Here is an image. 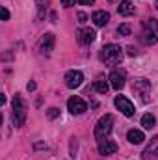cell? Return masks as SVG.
I'll return each mask as SVG.
<instances>
[{
    "label": "cell",
    "instance_id": "cell-1",
    "mask_svg": "<svg viewBox=\"0 0 158 160\" xmlns=\"http://www.w3.org/2000/svg\"><path fill=\"white\" fill-rule=\"evenodd\" d=\"M101 58L108 65H117L119 62L123 60V48L119 45H114V43L104 45L102 47V52H101Z\"/></svg>",
    "mask_w": 158,
    "mask_h": 160
},
{
    "label": "cell",
    "instance_id": "cell-2",
    "mask_svg": "<svg viewBox=\"0 0 158 160\" xmlns=\"http://www.w3.org/2000/svg\"><path fill=\"white\" fill-rule=\"evenodd\" d=\"M141 28H143V39L149 45H155L158 41V21L156 19H145L141 22Z\"/></svg>",
    "mask_w": 158,
    "mask_h": 160
},
{
    "label": "cell",
    "instance_id": "cell-3",
    "mask_svg": "<svg viewBox=\"0 0 158 160\" xmlns=\"http://www.w3.org/2000/svg\"><path fill=\"white\" fill-rule=\"evenodd\" d=\"M11 119L15 127H22L24 121H26V106L22 102V99L19 95H15L13 99V112H11Z\"/></svg>",
    "mask_w": 158,
    "mask_h": 160
},
{
    "label": "cell",
    "instance_id": "cell-4",
    "mask_svg": "<svg viewBox=\"0 0 158 160\" xmlns=\"http://www.w3.org/2000/svg\"><path fill=\"white\" fill-rule=\"evenodd\" d=\"M112 125H114V116H110V114H106V116H102L99 123L95 125V138L101 142V140H104V138H108V134H110V130H112Z\"/></svg>",
    "mask_w": 158,
    "mask_h": 160
},
{
    "label": "cell",
    "instance_id": "cell-5",
    "mask_svg": "<svg viewBox=\"0 0 158 160\" xmlns=\"http://www.w3.org/2000/svg\"><path fill=\"white\" fill-rule=\"evenodd\" d=\"M132 89H134V93H136V95H140L141 102H147V101H149V89H151V84H149V80H145V78L134 80V86H132Z\"/></svg>",
    "mask_w": 158,
    "mask_h": 160
},
{
    "label": "cell",
    "instance_id": "cell-6",
    "mask_svg": "<svg viewBox=\"0 0 158 160\" xmlns=\"http://www.w3.org/2000/svg\"><path fill=\"white\" fill-rule=\"evenodd\" d=\"M114 102H116V106H117L119 110H121V112L126 116V118H132V116L136 114V108H134V104H132V102H130V101H128L125 95H117Z\"/></svg>",
    "mask_w": 158,
    "mask_h": 160
},
{
    "label": "cell",
    "instance_id": "cell-7",
    "mask_svg": "<svg viewBox=\"0 0 158 160\" xmlns=\"http://www.w3.org/2000/svg\"><path fill=\"white\" fill-rule=\"evenodd\" d=\"M67 108H69V112H71L73 116H80V114H84V112L87 110V104H86V101H82L80 97H71V99L67 101Z\"/></svg>",
    "mask_w": 158,
    "mask_h": 160
},
{
    "label": "cell",
    "instance_id": "cell-8",
    "mask_svg": "<svg viewBox=\"0 0 158 160\" xmlns=\"http://www.w3.org/2000/svg\"><path fill=\"white\" fill-rule=\"evenodd\" d=\"M116 151H117V143H116L114 140L104 138V140H101V142H99V153H101V155L108 157V155H114Z\"/></svg>",
    "mask_w": 158,
    "mask_h": 160
},
{
    "label": "cell",
    "instance_id": "cell-9",
    "mask_svg": "<svg viewBox=\"0 0 158 160\" xmlns=\"http://www.w3.org/2000/svg\"><path fill=\"white\" fill-rule=\"evenodd\" d=\"M82 80H84V75L80 71H69L65 75V86L69 89H75V88H78L80 84H82Z\"/></svg>",
    "mask_w": 158,
    "mask_h": 160
},
{
    "label": "cell",
    "instance_id": "cell-10",
    "mask_svg": "<svg viewBox=\"0 0 158 160\" xmlns=\"http://www.w3.org/2000/svg\"><path fill=\"white\" fill-rule=\"evenodd\" d=\"M77 38H78V43H82V45H89V43L95 41L97 34H95L93 28H80L78 32H77Z\"/></svg>",
    "mask_w": 158,
    "mask_h": 160
},
{
    "label": "cell",
    "instance_id": "cell-11",
    "mask_svg": "<svg viewBox=\"0 0 158 160\" xmlns=\"http://www.w3.org/2000/svg\"><path fill=\"white\" fill-rule=\"evenodd\" d=\"M108 80H110V86H112L116 91H119V89L125 88V73H123V71H112L110 77H108Z\"/></svg>",
    "mask_w": 158,
    "mask_h": 160
},
{
    "label": "cell",
    "instance_id": "cell-12",
    "mask_svg": "<svg viewBox=\"0 0 158 160\" xmlns=\"http://www.w3.org/2000/svg\"><path fill=\"white\" fill-rule=\"evenodd\" d=\"M126 140H128L132 145H140V143H143L145 136H143V132H141V130H138V128H130V130H128V134H126Z\"/></svg>",
    "mask_w": 158,
    "mask_h": 160
},
{
    "label": "cell",
    "instance_id": "cell-13",
    "mask_svg": "<svg viewBox=\"0 0 158 160\" xmlns=\"http://www.w3.org/2000/svg\"><path fill=\"white\" fill-rule=\"evenodd\" d=\"M91 21L95 22V26H106L108 21H110V13H106V11H95L93 17H91Z\"/></svg>",
    "mask_w": 158,
    "mask_h": 160
},
{
    "label": "cell",
    "instance_id": "cell-14",
    "mask_svg": "<svg viewBox=\"0 0 158 160\" xmlns=\"http://www.w3.org/2000/svg\"><path fill=\"white\" fill-rule=\"evenodd\" d=\"M117 11H119V15H123V17H128V15H134L136 8H134V4H132L130 0H123V2L119 4Z\"/></svg>",
    "mask_w": 158,
    "mask_h": 160
},
{
    "label": "cell",
    "instance_id": "cell-15",
    "mask_svg": "<svg viewBox=\"0 0 158 160\" xmlns=\"http://www.w3.org/2000/svg\"><path fill=\"white\" fill-rule=\"evenodd\" d=\"M54 43H56V38H54V34H45L43 36V39H41V50L43 52H50L52 48H54Z\"/></svg>",
    "mask_w": 158,
    "mask_h": 160
},
{
    "label": "cell",
    "instance_id": "cell-16",
    "mask_svg": "<svg viewBox=\"0 0 158 160\" xmlns=\"http://www.w3.org/2000/svg\"><path fill=\"white\" fill-rule=\"evenodd\" d=\"M108 88H110V86H108V82H106V80H97V82H95V91H97V93H101V95H106Z\"/></svg>",
    "mask_w": 158,
    "mask_h": 160
},
{
    "label": "cell",
    "instance_id": "cell-17",
    "mask_svg": "<svg viewBox=\"0 0 158 160\" xmlns=\"http://www.w3.org/2000/svg\"><path fill=\"white\" fill-rule=\"evenodd\" d=\"M141 125L151 130V128L155 127V116H153V114H145V116L141 118Z\"/></svg>",
    "mask_w": 158,
    "mask_h": 160
},
{
    "label": "cell",
    "instance_id": "cell-18",
    "mask_svg": "<svg viewBox=\"0 0 158 160\" xmlns=\"http://www.w3.org/2000/svg\"><path fill=\"white\" fill-rule=\"evenodd\" d=\"M117 36H121V38L130 36V26H128V24H119L117 26Z\"/></svg>",
    "mask_w": 158,
    "mask_h": 160
},
{
    "label": "cell",
    "instance_id": "cell-19",
    "mask_svg": "<svg viewBox=\"0 0 158 160\" xmlns=\"http://www.w3.org/2000/svg\"><path fill=\"white\" fill-rule=\"evenodd\" d=\"M58 116H60V110H58V108H50V110H48V118H50V119H54V118H58Z\"/></svg>",
    "mask_w": 158,
    "mask_h": 160
},
{
    "label": "cell",
    "instance_id": "cell-20",
    "mask_svg": "<svg viewBox=\"0 0 158 160\" xmlns=\"http://www.w3.org/2000/svg\"><path fill=\"white\" fill-rule=\"evenodd\" d=\"M75 2L77 0H62V6L63 8H71V6H75Z\"/></svg>",
    "mask_w": 158,
    "mask_h": 160
},
{
    "label": "cell",
    "instance_id": "cell-21",
    "mask_svg": "<svg viewBox=\"0 0 158 160\" xmlns=\"http://www.w3.org/2000/svg\"><path fill=\"white\" fill-rule=\"evenodd\" d=\"M9 19V11L6 8H2V21H7Z\"/></svg>",
    "mask_w": 158,
    "mask_h": 160
},
{
    "label": "cell",
    "instance_id": "cell-22",
    "mask_svg": "<svg viewBox=\"0 0 158 160\" xmlns=\"http://www.w3.org/2000/svg\"><path fill=\"white\" fill-rule=\"evenodd\" d=\"M78 21H80V22H86V21H87V15L80 11V13H78Z\"/></svg>",
    "mask_w": 158,
    "mask_h": 160
},
{
    "label": "cell",
    "instance_id": "cell-23",
    "mask_svg": "<svg viewBox=\"0 0 158 160\" xmlns=\"http://www.w3.org/2000/svg\"><path fill=\"white\" fill-rule=\"evenodd\" d=\"M126 54H128V56H136V48H134V47H128V48H126Z\"/></svg>",
    "mask_w": 158,
    "mask_h": 160
},
{
    "label": "cell",
    "instance_id": "cell-24",
    "mask_svg": "<svg viewBox=\"0 0 158 160\" xmlns=\"http://www.w3.org/2000/svg\"><path fill=\"white\" fill-rule=\"evenodd\" d=\"M82 6H91V4H95V0H78Z\"/></svg>",
    "mask_w": 158,
    "mask_h": 160
},
{
    "label": "cell",
    "instance_id": "cell-25",
    "mask_svg": "<svg viewBox=\"0 0 158 160\" xmlns=\"http://www.w3.org/2000/svg\"><path fill=\"white\" fill-rule=\"evenodd\" d=\"M26 88H28V91H34V89H36V84H34V82H30Z\"/></svg>",
    "mask_w": 158,
    "mask_h": 160
},
{
    "label": "cell",
    "instance_id": "cell-26",
    "mask_svg": "<svg viewBox=\"0 0 158 160\" xmlns=\"http://www.w3.org/2000/svg\"><path fill=\"white\" fill-rule=\"evenodd\" d=\"M36 2H37V6H45V4H48L50 0H36Z\"/></svg>",
    "mask_w": 158,
    "mask_h": 160
},
{
    "label": "cell",
    "instance_id": "cell-27",
    "mask_svg": "<svg viewBox=\"0 0 158 160\" xmlns=\"http://www.w3.org/2000/svg\"><path fill=\"white\" fill-rule=\"evenodd\" d=\"M156 9H158V0H156Z\"/></svg>",
    "mask_w": 158,
    "mask_h": 160
},
{
    "label": "cell",
    "instance_id": "cell-28",
    "mask_svg": "<svg viewBox=\"0 0 158 160\" xmlns=\"http://www.w3.org/2000/svg\"><path fill=\"white\" fill-rule=\"evenodd\" d=\"M108 2H116V0H108Z\"/></svg>",
    "mask_w": 158,
    "mask_h": 160
},
{
    "label": "cell",
    "instance_id": "cell-29",
    "mask_svg": "<svg viewBox=\"0 0 158 160\" xmlns=\"http://www.w3.org/2000/svg\"><path fill=\"white\" fill-rule=\"evenodd\" d=\"M156 155H158V149H156Z\"/></svg>",
    "mask_w": 158,
    "mask_h": 160
}]
</instances>
